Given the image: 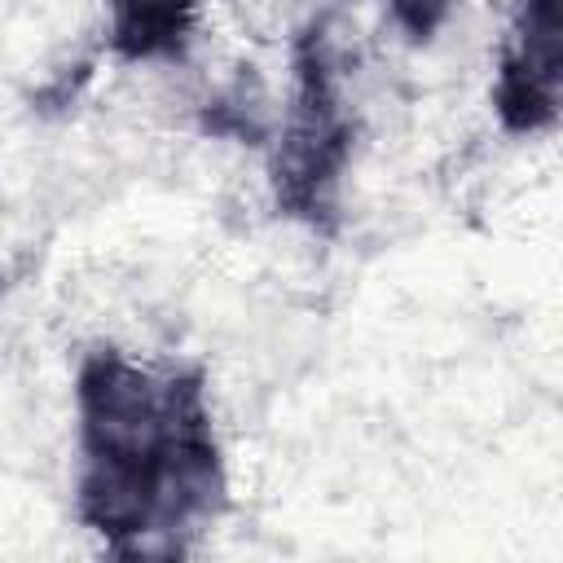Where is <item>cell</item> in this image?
<instances>
[{"label":"cell","mask_w":563,"mask_h":563,"mask_svg":"<svg viewBox=\"0 0 563 563\" xmlns=\"http://www.w3.org/2000/svg\"><path fill=\"white\" fill-rule=\"evenodd\" d=\"M79 515L119 550H180L216 519L224 457L198 378L97 352L75 387Z\"/></svg>","instance_id":"cell-1"},{"label":"cell","mask_w":563,"mask_h":563,"mask_svg":"<svg viewBox=\"0 0 563 563\" xmlns=\"http://www.w3.org/2000/svg\"><path fill=\"white\" fill-rule=\"evenodd\" d=\"M493 106L506 132H545L559 114V0H519L497 44Z\"/></svg>","instance_id":"cell-2"},{"label":"cell","mask_w":563,"mask_h":563,"mask_svg":"<svg viewBox=\"0 0 563 563\" xmlns=\"http://www.w3.org/2000/svg\"><path fill=\"white\" fill-rule=\"evenodd\" d=\"M110 40L132 62L180 57L202 18V0H106Z\"/></svg>","instance_id":"cell-3"}]
</instances>
